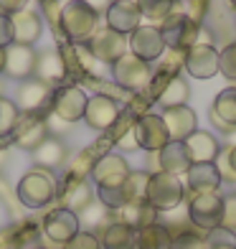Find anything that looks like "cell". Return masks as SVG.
<instances>
[{
  "label": "cell",
  "instance_id": "cell-1",
  "mask_svg": "<svg viewBox=\"0 0 236 249\" xmlns=\"http://www.w3.org/2000/svg\"><path fill=\"white\" fill-rule=\"evenodd\" d=\"M99 13L86 0H69L59 10V28L71 43H89L97 33Z\"/></svg>",
  "mask_w": 236,
  "mask_h": 249
},
{
  "label": "cell",
  "instance_id": "cell-2",
  "mask_svg": "<svg viewBox=\"0 0 236 249\" xmlns=\"http://www.w3.org/2000/svg\"><path fill=\"white\" fill-rule=\"evenodd\" d=\"M185 198V186L181 183V178H175L170 173H150L148 180V203L160 213V211H175Z\"/></svg>",
  "mask_w": 236,
  "mask_h": 249
},
{
  "label": "cell",
  "instance_id": "cell-3",
  "mask_svg": "<svg viewBox=\"0 0 236 249\" xmlns=\"http://www.w3.org/2000/svg\"><path fill=\"white\" fill-rule=\"evenodd\" d=\"M18 198L23 201V206L28 209H41L51 203L56 198V180L49 171L43 168H33L28 171L23 178L18 180V188H16Z\"/></svg>",
  "mask_w": 236,
  "mask_h": 249
},
{
  "label": "cell",
  "instance_id": "cell-4",
  "mask_svg": "<svg viewBox=\"0 0 236 249\" xmlns=\"http://www.w3.org/2000/svg\"><path fill=\"white\" fill-rule=\"evenodd\" d=\"M198 33H201V26L188 13H181V10H175L173 16H168L160 26V36L165 41V49L181 51V53H185L188 49L196 46Z\"/></svg>",
  "mask_w": 236,
  "mask_h": 249
},
{
  "label": "cell",
  "instance_id": "cell-5",
  "mask_svg": "<svg viewBox=\"0 0 236 249\" xmlns=\"http://www.w3.org/2000/svg\"><path fill=\"white\" fill-rule=\"evenodd\" d=\"M223 219V196L219 194H198L188 201V221L196 226L201 234L221 226Z\"/></svg>",
  "mask_w": 236,
  "mask_h": 249
},
{
  "label": "cell",
  "instance_id": "cell-6",
  "mask_svg": "<svg viewBox=\"0 0 236 249\" xmlns=\"http://www.w3.org/2000/svg\"><path fill=\"white\" fill-rule=\"evenodd\" d=\"M112 76H115V82L127 89V92H142L145 87L152 82V69L148 61L137 59L135 53H125L119 61L112 64Z\"/></svg>",
  "mask_w": 236,
  "mask_h": 249
},
{
  "label": "cell",
  "instance_id": "cell-7",
  "mask_svg": "<svg viewBox=\"0 0 236 249\" xmlns=\"http://www.w3.org/2000/svg\"><path fill=\"white\" fill-rule=\"evenodd\" d=\"M132 135L137 140V148L148 153H157L170 142V135L160 115H140L132 124Z\"/></svg>",
  "mask_w": 236,
  "mask_h": 249
},
{
  "label": "cell",
  "instance_id": "cell-8",
  "mask_svg": "<svg viewBox=\"0 0 236 249\" xmlns=\"http://www.w3.org/2000/svg\"><path fill=\"white\" fill-rule=\"evenodd\" d=\"M130 165L122 155L117 153H107V155H99L97 163L92 168V180L97 183V188H119L122 183L127 180L130 176Z\"/></svg>",
  "mask_w": 236,
  "mask_h": 249
},
{
  "label": "cell",
  "instance_id": "cell-9",
  "mask_svg": "<svg viewBox=\"0 0 236 249\" xmlns=\"http://www.w3.org/2000/svg\"><path fill=\"white\" fill-rule=\"evenodd\" d=\"M127 51H130L127 36H122V33H115L112 28L97 31L94 36H92V41H89V53H92V59L104 61V64H115V61H119Z\"/></svg>",
  "mask_w": 236,
  "mask_h": 249
},
{
  "label": "cell",
  "instance_id": "cell-10",
  "mask_svg": "<svg viewBox=\"0 0 236 249\" xmlns=\"http://www.w3.org/2000/svg\"><path fill=\"white\" fill-rule=\"evenodd\" d=\"M86 92L82 87H59L53 92V115L61 117L64 122H76L84 117V109H86Z\"/></svg>",
  "mask_w": 236,
  "mask_h": 249
},
{
  "label": "cell",
  "instance_id": "cell-11",
  "mask_svg": "<svg viewBox=\"0 0 236 249\" xmlns=\"http://www.w3.org/2000/svg\"><path fill=\"white\" fill-rule=\"evenodd\" d=\"M119 115H122L119 102L107 97V94L89 97L86 109H84V120H86L89 127H94V130H109V127H115Z\"/></svg>",
  "mask_w": 236,
  "mask_h": 249
},
{
  "label": "cell",
  "instance_id": "cell-12",
  "mask_svg": "<svg viewBox=\"0 0 236 249\" xmlns=\"http://www.w3.org/2000/svg\"><path fill=\"white\" fill-rule=\"evenodd\" d=\"M130 53H135L142 61H157L165 53V41L160 36V28L155 26H140L135 33H130Z\"/></svg>",
  "mask_w": 236,
  "mask_h": 249
},
{
  "label": "cell",
  "instance_id": "cell-13",
  "mask_svg": "<svg viewBox=\"0 0 236 249\" xmlns=\"http://www.w3.org/2000/svg\"><path fill=\"white\" fill-rule=\"evenodd\" d=\"M185 71L196 79H211L219 74V49L211 43H196L185 51Z\"/></svg>",
  "mask_w": 236,
  "mask_h": 249
},
{
  "label": "cell",
  "instance_id": "cell-14",
  "mask_svg": "<svg viewBox=\"0 0 236 249\" xmlns=\"http://www.w3.org/2000/svg\"><path fill=\"white\" fill-rule=\"evenodd\" d=\"M79 231H82L79 216L74 211L64 209V206L53 209L46 216V221H43V234H46L51 242H56V244H66L69 239H74Z\"/></svg>",
  "mask_w": 236,
  "mask_h": 249
},
{
  "label": "cell",
  "instance_id": "cell-15",
  "mask_svg": "<svg viewBox=\"0 0 236 249\" xmlns=\"http://www.w3.org/2000/svg\"><path fill=\"white\" fill-rule=\"evenodd\" d=\"M142 13L135 0H112V5L107 8V28H112L115 33L130 36L140 28Z\"/></svg>",
  "mask_w": 236,
  "mask_h": 249
},
{
  "label": "cell",
  "instance_id": "cell-16",
  "mask_svg": "<svg viewBox=\"0 0 236 249\" xmlns=\"http://www.w3.org/2000/svg\"><path fill=\"white\" fill-rule=\"evenodd\" d=\"M160 117H163L165 127H168V135H170V140H175V142H185L190 135L198 130V117H196V112L190 109L188 105L165 109Z\"/></svg>",
  "mask_w": 236,
  "mask_h": 249
},
{
  "label": "cell",
  "instance_id": "cell-17",
  "mask_svg": "<svg viewBox=\"0 0 236 249\" xmlns=\"http://www.w3.org/2000/svg\"><path fill=\"white\" fill-rule=\"evenodd\" d=\"M36 51H33L31 46H18V43H10V46L5 49V74L10 79H23V82H28V79L36 74Z\"/></svg>",
  "mask_w": 236,
  "mask_h": 249
},
{
  "label": "cell",
  "instance_id": "cell-18",
  "mask_svg": "<svg viewBox=\"0 0 236 249\" xmlns=\"http://www.w3.org/2000/svg\"><path fill=\"white\" fill-rule=\"evenodd\" d=\"M221 183L223 180H221V173H219L216 163H193L185 173V186L190 191V196L216 194Z\"/></svg>",
  "mask_w": 236,
  "mask_h": 249
},
{
  "label": "cell",
  "instance_id": "cell-19",
  "mask_svg": "<svg viewBox=\"0 0 236 249\" xmlns=\"http://www.w3.org/2000/svg\"><path fill=\"white\" fill-rule=\"evenodd\" d=\"M193 165V160H190V155H188V148H185V142H175L170 140L165 145L163 150H157V171H163V173H170L175 178H181L188 173V168Z\"/></svg>",
  "mask_w": 236,
  "mask_h": 249
},
{
  "label": "cell",
  "instance_id": "cell-20",
  "mask_svg": "<svg viewBox=\"0 0 236 249\" xmlns=\"http://www.w3.org/2000/svg\"><path fill=\"white\" fill-rule=\"evenodd\" d=\"M211 122L223 132L236 130V87H226L223 92H219L216 99H213Z\"/></svg>",
  "mask_w": 236,
  "mask_h": 249
},
{
  "label": "cell",
  "instance_id": "cell-21",
  "mask_svg": "<svg viewBox=\"0 0 236 249\" xmlns=\"http://www.w3.org/2000/svg\"><path fill=\"white\" fill-rule=\"evenodd\" d=\"M10 20H13V43L18 46H33L41 38L43 23L36 10H20V13L10 16Z\"/></svg>",
  "mask_w": 236,
  "mask_h": 249
},
{
  "label": "cell",
  "instance_id": "cell-22",
  "mask_svg": "<svg viewBox=\"0 0 236 249\" xmlns=\"http://www.w3.org/2000/svg\"><path fill=\"white\" fill-rule=\"evenodd\" d=\"M99 244H102V249H137V231L127 224L112 219L99 231Z\"/></svg>",
  "mask_w": 236,
  "mask_h": 249
},
{
  "label": "cell",
  "instance_id": "cell-23",
  "mask_svg": "<svg viewBox=\"0 0 236 249\" xmlns=\"http://www.w3.org/2000/svg\"><path fill=\"white\" fill-rule=\"evenodd\" d=\"M185 148H188V155L193 163H216V158L221 153L219 140L211 132H203V130H196L190 135L185 140Z\"/></svg>",
  "mask_w": 236,
  "mask_h": 249
},
{
  "label": "cell",
  "instance_id": "cell-24",
  "mask_svg": "<svg viewBox=\"0 0 236 249\" xmlns=\"http://www.w3.org/2000/svg\"><path fill=\"white\" fill-rule=\"evenodd\" d=\"M36 74L43 84H61L66 74H69V66H66V59L61 51H46L36 59Z\"/></svg>",
  "mask_w": 236,
  "mask_h": 249
},
{
  "label": "cell",
  "instance_id": "cell-25",
  "mask_svg": "<svg viewBox=\"0 0 236 249\" xmlns=\"http://www.w3.org/2000/svg\"><path fill=\"white\" fill-rule=\"evenodd\" d=\"M115 221H122L132 226L135 231L145 229V226L150 224H157V211L150 206L148 201H140V203H127V206H122L119 211H115Z\"/></svg>",
  "mask_w": 236,
  "mask_h": 249
},
{
  "label": "cell",
  "instance_id": "cell-26",
  "mask_svg": "<svg viewBox=\"0 0 236 249\" xmlns=\"http://www.w3.org/2000/svg\"><path fill=\"white\" fill-rule=\"evenodd\" d=\"M13 130H16L13 132L16 145L23 150H31V153L46 140V120H41V117H28V120H23V124H16Z\"/></svg>",
  "mask_w": 236,
  "mask_h": 249
},
{
  "label": "cell",
  "instance_id": "cell-27",
  "mask_svg": "<svg viewBox=\"0 0 236 249\" xmlns=\"http://www.w3.org/2000/svg\"><path fill=\"white\" fill-rule=\"evenodd\" d=\"M61 201H64V209L74 211L76 216H79V211L92 206V188H89L86 178H71L69 176V180L64 186V194H61Z\"/></svg>",
  "mask_w": 236,
  "mask_h": 249
},
{
  "label": "cell",
  "instance_id": "cell-28",
  "mask_svg": "<svg viewBox=\"0 0 236 249\" xmlns=\"http://www.w3.org/2000/svg\"><path fill=\"white\" fill-rule=\"evenodd\" d=\"M49 97H51L49 84H43L41 79H28V82H23L18 89V109L36 112L46 105Z\"/></svg>",
  "mask_w": 236,
  "mask_h": 249
},
{
  "label": "cell",
  "instance_id": "cell-29",
  "mask_svg": "<svg viewBox=\"0 0 236 249\" xmlns=\"http://www.w3.org/2000/svg\"><path fill=\"white\" fill-rule=\"evenodd\" d=\"M188 97H190V87H188V82L183 76H170L168 82L157 89V94H155V99H157V105H160L163 109H170V107H183L185 102H188Z\"/></svg>",
  "mask_w": 236,
  "mask_h": 249
},
{
  "label": "cell",
  "instance_id": "cell-30",
  "mask_svg": "<svg viewBox=\"0 0 236 249\" xmlns=\"http://www.w3.org/2000/svg\"><path fill=\"white\" fill-rule=\"evenodd\" d=\"M173 247V231L168 224H150L137 231V249H170Z\"/></svg>",
  "mask_w": 236,
  "mask_h": 249
},
{
  "label": "cell",
  "instance_id": "cell-31",
  "mask_svg": "<svg viewBox=\"0 0 236 249\" xmlns=\"http://www.w3.org/2000/svg\"><path fill=\"white\" fill-rule=\"evenodd\" d=\"M66 158V148L61 145V140L56 138H46L36 150H33V160H36L38 168L43 171H51V168H59Z\"/></svg>",
  "mask_w": 236,
  "mask_h": 249
},
{
  "label": "cell",
  "instance_id": "cell-32",
  "mask_svg": "<svg viewBox=\"0 0 236 249\" xmlns=\"http://www.w3.org/2000/svg\"><path fill=\"white\" fill-rule=\"evenodd\" d=\"M135 3H137L142 18L152 20V23H163L168 16L175 13L178 0H135Z\"/></svg>",
  "mask_w": 236,
  "mask_h": 249
},
{
  "label": "cell",
  "instance_id": "cell-33",
  "mask_svg": "<svg viewBox=\"0 0 236 249\" xmlns=\"http://www.w3.org/2000/svg\"><path fill=\"white\" fill-rule=\"evenodd\" d=\"M148 180H150V173H130L127 180L122 183L125 188V196H127V203H140V201H148Z\"/></svg>",
  "mask_w": 236,
  "mask_h": 249
},
{
  "label": "cell",
  "instance_id": "cell-34",
  "mask_svg": "<svg viewBox=\"0 0 236 249\" xmlns=\"http://www.w3.org/2000/svg\"><path fill=\"white\" fill-rule=\"evenodd\" d=\"M206 249H236V231L223 229V226H216L203 234Z\"/></svg>",
  "mask_w": 236,
  "mask_h": 249
},
{
  "label": "cell",
  "instance_id": "cell-35",
  "mask_svg": "<svg viewBox=\"0 0 236 249\" xmlns=\"http://www.w3.org/2000/svg\"><path fill=\"white\" fill-rule=\"evenodd\" d=\"M219 74H223L229 82H236V41H229L219 51Z\"/></svg>",
  "mask_w": 236,
  "mask_h": 249
},
{
  "label": "cell",
  "instance_id": "cell-36",
  "mask_svg": "<svg viewBox=\"0 0 236 249\" xmlns=\"http://www.w3.org/2000/svg\"><path fill=\"white\" fill-rule=\"evenodd\" d=\"M170 249H206V242H203V234L198 229H188V231H181L173 236V247Z\"/></svg>",
  "mask_w": 236,
  "mask_h": 249
},
{
  "label": "cell",
  "instance_id": "cell-37",
  "mask_svg": "<svg viewBox=\"0 0 236 249\" xmlns=\"http://www.w3.org/2000/svg\"><path fill=\"white\" fill-rule=\"evenodd\" d=\"M18 124V105L0 97V132H10Z\"/></svg>",
  "mask_w": 236,
  "mask_h": 249
},
{
  "label": "cell",
  "instance_id": "cell-38",
  "mask_svg": "<svg viewBox=\"0 0 236 249\" xmlns=\"http://www.w3.org/2000/svg\"><path fill=\"white\" fill-rule=\"evenodd\" d=\"M64 249H102V244H99V236L94 231H79L74 239L64 244Z\"/></svg>",
  "mask_w": 236,
  "mask_h": 249
},
{
  "label": "cell",
  "instance_id": "cell-39",
  "mask_svg": "<svg viewBox=\"0 0 236 249\" xmlns=\"http://www.w3.org/2000/svg\"><path fill=\"white\" fill-rule=\"evenodd\" d=\"M223 229H231L236 231V194L223 198V219H221Z\"/></svg>",
  "mask_w": 236,
  "mask_h": 249
},
{
  "label": "cell",
  "instance_id": "cell-40",
  "mask_svg": "<svg viewBox=\"0 0 236 249\" xmlns=\"http://www.w3.org/2000/svg\"><path fill=\"white\" fill-rule=\"evenodd\" d=\"M10 43H13V20L0 13V49H8Z\"/></svg>",
  "mask_w": 236,
  "mask_h": 249
},
{
  "label": "cell",
  "instance_id": "cell-41",
  "mask_svg": "<svg viewBox=\"0 0 236 249\" xmlns=\"http://www.w3.org/2000/svg\"><path fill=\"white\" fill-rule=\"evenodd\" d=\"M28 0H0V13L3 16H16L20 10H26Z\"/></svg>",
  "mask_w": 236,
  "mask_h": 249
},
{
  "label": "cell",
  "instance_id": "cell-42",
  "mask_svg": "<svg viewBox=\"0 0 236 249\" xmlns=\"http://www.w3.org/2000/svg\"><path fill=\"white\" fill-rule=\"evenodd\" d=\"M208 3L211 0H190V18H193L198 26H201V20H203L206 13H208Z\"/></svg>",
  "mask_w": 236,
  "mask_h": 249
},
{
  "label": "cell",
  "instance_id": "cell-43",
  "mask_svg": "<svg viewBox=\"0 0 236 249\" xmlns=\"http://www.w3.org/2000/svg\"><path fill=\"white\" fill-rule=\"evenodd\" d=\"M20 242H23V234H13V229L0 231V249H18Z\"/></svg>",
  "mask_w": 236,
  "mask_h": 249
},
{
  "label": "cell",
  "instance_id": "cell-44",
  "mask_svg": "<svg viewBox=\"0 0 236 249\" xmlns=\"http://www.w3.org/2000/svg\"><path fill=\"white\" fill-rule=\"evenodd\" d=\"M226 163H229V171H231L234 178H236V145L226 148Z\"/></svg>",
  "mask_w": 236,
  "mask_h": 249
},
{
  "label": "cell",
  "instance_id": "cell-45",
  "mask_svg": "<svg viewBox=\"0 0 236 249\" xmlns=\"http://www.w3.org/2000/svg\"><path fill=\"white\" fill-rule=\"evenodd\" d=\"M86 3L92 5V8L97 10V13H99V10H107V8L112 5V0H86Z\"/></svg>",
  "mask_w": 236,
  "mask_h": 249
},
{
  "label": "cell",
  "instance_id": "cell-46",
  "mask_svg": "<svg viewBox=\"0 0 236 249\" xmlns=\"http://www.w3.org/2000/svg\"><path fill=\"white\" fill-rule=\"evenodd\" d=\"M5 69V49H0V74Z\"/></svg>",
  "mask_w": 236,
  "mask_h": 249
},
{
  "label": "cell",
  "instance_id": "cell-47",
  "mask_svg": "<svg viewBox=\"0 0 236 249\" xmlns=\"http://www.w3.org/2000/svg\"><path fill=\"white\" fill-rule=\"evenodd\" d=\"M229 3H231V5H234V8H236V0H229Z\"/></svg>",
  "mask_w": 236,
  "mask_h": 249
},
{
  "label": "cell",
  "instance_id": "cell-48",
  "mask_svg": "<svg viewBox=\"0 0 236 249\" xmlns=\"http://www.w3.org/2000/svg\"><path fill=\"white\" fill-rule=\"evenodd\" d=\"M33 249H43V247H33Z\"/></svg>",
  "mask_w": 236,
  "mask_h": 249
}]
</instances>
